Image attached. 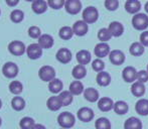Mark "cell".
Wrapping results in <instances>:
<instances>
[{
  "label": "cell",
  "instance_id": "obj_6",
  "mask_svg": "<svg viewBox=\"0 0 148 129\" xmlns=\"http://www.w3.org/2000/svg\"><path fill=\"white\" fill-rule=\"evenodd\" d=\"M137 74L138 72L134 67L128 66L123 70L122 78L126 83H135L137 81Z\"/></svg>",
  "mask_w": 148,
  "mask_h": 129
},
{
  "label": "cell",
  "instance_id": "obj_47",
  "mask_svg": "<svg viewBox=\"0 0 148 129\" xmlns=\"http://www.w3.org/2000/svg\"><path fill=\"white\" fill-rule=\"evenodd\" d=\"M32 129H45V126L42 125V124H36L35 123V125L33 126Z\"/></svg>",
  "mask_w": 148,
  "mask_h": 129
},
{
  "label": "cell",
  "instance_id": "obj_12",
  "mask_svg": "<svg viewBox=\"0 0 148 129\" xmlns=\"http://www.w3.org/2000/svg\"><path fill=\"white\" fill-rule=\"evenodd\" d=\"M73 30H74L75 34L78 35V36H84V35L87 34L89 30L88 23H86L84 20H78L73 25Z\"/></svg>",
  "mask_w": 148,
  "mask_h": 129
},
{
  "label": "cell",
  "instance_id": "obj_21",
  "mask_svg": "<svg viewBox=\"0 0 148 129\" xmlns=\"http://www.w3.org/2000/svg\"><path fill=\"white\" fill-rule=\"evenodd\" d=\"M146 92V88H145V85L141 82L136 81L135 83H133L132 86H131V93L134 95L135 97H142L143 95Z\"/></svg>",
  "mask_w": 148,
  "mask_h": 129
},
{
  "label": "cell",
  "instance_id": "obj_15",
  "mask_svg": "<svg viewBox=\"0 0 148 129\" xmlns=\"http://www.w3.org/2000/svg\"><path fill=\"white\" fill-rule=\"evenodd\" d=\"M57 60L62 64H68L72 61V53L69 49H66V47H62V49H60L57 53V56H56Z\"/></svg>",
  "mask_w": 148,
  "mask_h": 129
},
{
  "label": "cell",
  "instance_id": "obj_29",
  "mask_svg": "<svg viewBox=\"0 0 148 129\" xmlns=\"http://www.w3.org/2000/svg\"><path fill=\"white\" fill-rule=\"evenodd\" d=\"M72 75L76 80H82L86 77L87 75V69L85 68V66H82V64H78L76 66L72 71Z\"/></svg>",
  "mask_w": 148,
  "mask_h": 129
},
{
  "label": "cell",
  "instance_id": "obj_34",
  "mask_svg": "<svg viewBox=\"0 0 148 129\" xmlns=\"http://www.w3.org/2000/svg\"><path fill=\"white\" fill-rule=\"evenodd\" d=\"M60 37L62 39H64V40H68V39H71L73 37V35L75 34L74 30H73V27H70V26H62L60 30Z\"/></svg>",
  "mask_w": 148,
  "mask_h": 129
},
{
  "label": "cell",
  "instance_id": "obj_4",
  "mask_svg": "<svg viewBox=\"0 0 148 129\" xmlns=\"http://www.w3.org/2000/svg\"><path fill=\"white\" fill-rule=\"evenodd\" d=\"M38 76L43 82H51L56 79V71L51 66H43L39 69Z\"/></svg>",
  "mask_w": 148,
  "mask_h": 129
},
{
  "label": "cell",
  "instance_id": "obj_54",
  "mask_svg": "<svg viewBox=\"0 0 148 129\" xmlns=\"http://www.w3.org/2000/svg\"><path fill=\"white\" fill-rule=\"evenodd\" d=\"M62 129H64V128H62Z\"/></svg>",
  "mask_w": 148,
  "mask_h": 129
},
{
  "label": "cell",
  "instance_id": "obj_45",
  "mask_svg": "<svg viewBox=\"0 0 148 129\" xmlns=\"http://www.w3.org/2000/svg\"><path fill=\"white\" fill-rule=\"evenodd\" d=\"M140 43L144 47H148V32H143L140 34Z\"/></svg>",
  "mask_w": 148,
  "mask_h": 129
},
{
  "label": "cell",
  "instance_id": "obj_9",
  "mask_svg": "<svg viewBox=\"0 0 148 129\" xmlns=\"http://www.w3.org/2000/svg\"><path fill=\"white\" fill-rule=\"evenodd\" d=\"M28 58L31 60H37L42 56V47L38 43H31L26 49Z\"/></svg>",
  "mask_w": 148,
  "mask_h": 129
},
{
  "label": "cell",
  "instance_id": "obj_40",
  "mask_svg": "<svg viewBox=\"0 0 148 129\" xmlns=\"http://www.w3.org/2000/svg\"><path fill=\"white\" fill-rule=\"evenodd\" d=\"M92 68L95 72H103L104 69H105V63L101 59H96L92 62Z\"/></svg>",
  "mask_w": 148,
  "mask_h": 129
},
{
  "label": "cell",
  "instance_id": "obj_38",
  "mask_svg": "<svg viewBox=\"0 0 148 129\" xmlns=\"http://www.w3.org/2000/svg\"><path fill=\"white\" fill-rule=\"evenodd\" d=\"M23 18H24V13L19 9L13 10L11 12V14H10V19L14 23H19V22H21L23 20Z\"/></svg>",
  "mask_w": 148,
  "mask_h": 129
},
{
  "label": "cell",
  "instance_id": "obj_52",
  "mask_svg": "<svg viewBox=\"0 0 148 129\" xmlns=\"http://www.w3.org/2000/svg\"><path fill=\"white\" fill-rule=\"evenodd\" d=\"M147 72H148V64H147Z\"/></svg>",
  "mask_w": 148,
  "mask_h": 129
},
{
  "label": "cell",
  "instance_id": "obj_18",
  "mask_svg": "<svg viewBox=\"0 0 148 129\" xmlns=\"http://www.w3.org/2000/svg\"><path fill=\"white\" fill-rule=\"evenodd\" d=\"M96 81H97V84L101 87H107L111 83V76H110L109 73L107 72H100L98 73L97 77H96Z\"/></svg>",
  "mask_w": 148,
  "mask_h": 129
},
{
  "label": "cell",
  "instance_id": "obj_16",
  "mask_svg": "<svg viewBox=\"0 0 148 129\" xmlns=\"http://www.w3.org/2000/svg\"><path fill=\"white\" fill-rule=\"evenodd\" d=\"M141 9V3L139 0H127L125 3V10L130 14H137Z\"/></svg>",
  "mask_w": 148,
  "mask_h": 129
},
{
  "label": "cell",
  "instance_id": "obj_25",
  "mask_svg": "<svg viewBox=\"0 0 148 129\" xmlns=\"http://www.w3.org/2000/svg\"><path fill=\"white\" fill-rule=\"evenodd\" d=\"M38 45L42 49H51L53 45V37L49 34H41L38 38Z\"/></svg>",
  "mask_w": 148,
  "mask_h": 129
},
{
  "label": "cell",
  "instance_id": "obj_43",
  "mask_svg": "<svg viewBox=\"0 0 148 129\" xmlns=\"http://www.w3.org/2000/svg\"><path fill=\"white\" fill-rule=\"evenodd\" d=\"M28 35L32 38H39L41 35L40 28L37 27V26H30L29 30H28Z\"/></svg>",
  "mask_w": 148,
  "mask_h": 129
},
{
  "label": "cell",
  "instance_id": "obj_2",
  "mask_svg": "<svg viewBox=\"0 0 148 129\" xmlns=\"http://www.w3.org/2000/svg\"><path fill=\"white\" fill-rule=\"evenodd\" d=\"M132 25L136 30H145L148 27V16L145 13H137L132 17Z\"/></svg>",
  "mask_w": 148,
  "mask_h": 129
},
{
  "label": "cell",
  "instance_id": "obj_41",
  "mask_svg": "<svg viewBox=\"0 0 148 129\" xmlns=\"http://www.w3.org/2000/svg\"><path fill=\"white\" fill-rule=\"evenodd\" d=\"M47 4L53 9H60L66 4V0H47Z\"/></svg>",
  "mask_w": 148,
  "mask_h": 129
},
{
  "label": "cell",
  "instance_id": "obj_3",
  "mask_svg": "<svg viewBox=\"0 0 148 129\" xmlns=\"http://www.w3.org/2000/svg\"><path fill=\"white\" fill-rule=\"evenodd\" d=\"M98 18H99V11L94 6H88L83 11V20L86 23L88 24L95 23L98 20Z\"/></svg>",
  "mask_w": 148,
  "mask_h": 129
},
{
  "label": "cell",
  "instance_id": "obj_37",
  "mask_svg": "<svg viewBox=\"0 0 148 129\" xmlns=\"http://www.w3.org/2000/svg\"><path fill=\"white\" fill-rule=\"evenodd\" d=\"M9 91L14 95H19L23 91V86L19 81H12L9 84Z\"/></svg>",
  "mask_w": 148,
  "mask_h": 129
},
{
  "label": "cell",
  "instance_id": "obj_11",
  "mask_svg": "<svg viewBox=\"0 0 148 129\" xmlns=\"http://www.w3.org/2000/svg\"><path fill=\"white\" fill-rule=\"evenodd\" d=\"M94 53H95L96 57H98V59H103V58L109 56L111 51H110V47L107 43H100L96 45Z\"/></svg>",
  "mask_w": 148,
  "mask_h": 129
},
{
  "label": "cell",
  "instance_id": "obj_14",
  "mask_svg": "<svg viewBox=\"0 0 148 129\" xmlns=\"http://www.w3.org/2000/svg\"><path fill=\"white\" fill-rule=\"evenodd\" d=\"M114 102L111 98L109 97H103L100 98L98 101V108L102 112H109L114 108Z\"/></svg>",
  "mask_w": 148,
  "mask_h": 129
},
{
  "label": "cell",
  "instance_id": "obj_23",
  "mask_svg": "<svg viewBox=\"0 0 148 129\" xmlns=\"http://www.w3.org/2000/svg\"><path fill=\"white\" fill-rule=\"evenodd\" d=\"M108 28H109L110 32L112 33V35L115 37L121 36V35L123 34V32H124V26H123V24L119 21L111 22Z\"/></svg>",
  "mask_w": 148,
  "mask_h": 129
},
{
  "label": "cell",
  "instance_id": "obj_22",
  "mask_svg": "<svg viewBox=\"0 0 148 129\" xmlns=\"http://www.w3.org/2000/svg\"><path fill=\"white\" fill-rule=\"evenodd\" d=\"M77 61H78L79 64H82V66H85V64H88L90 62H91V53L89 51H86V49H82V51H78L77 53Z\"/></svg>",
  "mask_w": 148,
  "mask_h": 129
},
{
  "label": "cell",
  "instance_id": "obj_32",
  "mask_svg": "<svg viewBox=\"0 0 148 129\" xmlns=\"http://www.w3.org/2000/svg\"><path fill=\"white\" fill-rule=\"evenodd\" d=\"M59 98L62 106H69L70 104H72L73 100H74V95L70 91H62L60 93Z\"/></svg>",
  "mask_w": 148,
  "mask_h": 129
},
{
  "label": "cell",
  "instance_id": "obj_8",
  "mask_svg": "<svg viewBox=\"0 0 148 129\" xmlns=\"http://www.w3.org/2000/svg\"><path fill=\"white\" fill-rule=\"evenodd\" d=\"M2 73L3 75L8 79H13L17 76L18 74V67L16 64L12 63V62H8L3 66L2 68Z\"/></svg>",
  "mask_w": 148,
  "mask_h": 129
},
{
  "label": "cell",
  "instance_id": "obj_53",
  "mask_svg": "<svg viewBox=\"0 0 148 129\" xmlns=\"http://www.w3.org/2000/svg\"><path fill=\"white\" fill-rule=\"evenodd\" d=\"M0 14H1V10H0Z\"/></svg>",
  "mask_w": 148,
  "mask_h": 129
},
{
  "label": "cell",
  "instance_id": "obj_1",
  "mask_svg": "<svg viewBox=\"0 0 148 129\" xmlns=\"http://www.w3.org/2000/svg\"><path fill=\"white\" fill-rule=\"evenodd\" d=\"M58 122L60 126L64 129H70L76 123V118L70 112H62L58 117Z\"/></svg>",
  "mask_w": 148,
  "mask_h": 129
},
{
  "label": "cell",
  "instance_id": "obj_17",
  "mask_svg": "<svg viewBox=\"0 0 148 129\" xmlns=\"http://www.w3.org/2000/svg\"><path fill=\"white\" fill-rule=\"evenodd\" d=\"M135 110L141 116L148 115V99L141 98L135 104Z\"/></svg>",
  "mask_w": 148,
  "mask_h": 129
},
{
  "label": "cell",
  "instance_id": "obj_39",
  "mask_svg": "<svg viewBox=\"0 0 148 129\" xmlns=\"http://www.w3.org/2000/svg\"><path fill=\"white\" fill-rule=\"evenodd\" d=\"M34 125H35L34 120L30 117H23L19 122V126L21 129H32Z\"/></svg>",
  "mask_w": 148,
  "mask_h": 129
},
{
  "label": "cell",
  "instance_id": "obj_31",
  "mask_svg": "<svg viewBox=\"0 0 148 129\" xmlns=\"http://www.w3.org/2000/svg\"><path fill=\"white\" fill-rule=\"evenodd\" d=\"M64 88V84L60 80V79H53V81H51L49 84V89L51 93L53 94H58V93H60Z\"/></svg>",
  "mask_w": 148,
  "mask_h": 129
},
{
  "label": "cell",
  "instance_id": "obj_44",
  "mask_svg": "<svg viewBox=\"0 0 148 129\" xmlns=\"http://www.w3.org/2000/svg\"><path fill=\"white\" fill-rule=\"evenodd\" d=\"M137 81L143 83V84L148 82V72L147 71H145V70L139 71L138 74H137Z\"/></svg>",
  "mask_w": 148,
  "mask_h": 129
},
{
  "label": "cell",
  "instance_id": "obj_46",
  "mask_svg": "<svg viewBox=\"0 0 148 129\" xmlns=\"http://www.w3.org/2000/svg\"><path fill=\"white\" fill-rule=\"evenodd\" d=\"M6 3H7L8 6H10V7H14V6H16L18 4V2H19V0H5Z\"/></svg>",
  "mask_w": 148,
  "mask_h": 129
},
{
  "label": "cell",
  "instance_id": "obj_50",
  "mask_svg": "<svg viewBox=\"0 0 148 129\" xmlns=\"http://www.w3.org/2000/svg\"><path fill=\"white\" fill-rule=\"evenodd\" d=\"M25 1H28V2H30V1H32V2H33V1H34V0H25Z\"/></svg>",
  "mask_w": 148,
  "mask_h": 129
},
{
  "label": "cell",
  "instance_id": "obj_35",
  "mask_svg": "<svg viewBox=\"0 0 148 129\" xmlns=\"http://www.w3.org/2000/svg\"><path fill=\"white\" fill-rule=\"evenodd\" d=\"M96 129H111V122L106 117H100L95 122Z\"/></svg>",
  "mask_w": 148,
  "mask_h": 129
},
{
  "label": "cell",
  "instance_id": "obj_48",
  "mask_svg": "<svg viewBox=\"0 0 148 129\" xmlns=\"http://www.w3.org/2000/svg\"><path fill=\"white\" fill-rule=\"evenodd\" d=\"M144 9H145V11L148 13V1L146 2V4H145V6H144Z\"/></svg>",
  "mask_w": 148,
  "mask_h": 129
},
{
  "label": "cell",
  "instance_id": "obj_49",
  "mask_svg": "<svg viewBox=\"0 0 148 129\" xmlns=\"http://www.w3.org/2000/svg\"><path fill=\"white\" fill-rule=\"evenodd\" d=\"M1 107H2V101L0 100V109H1Z\"/></svg>",
  "mask_w": 148,
  "mask_h": 129
},
{
  "label": "cell",
  "instance_id": "obj_20",
  "mask_svg": "<svg viewBox=\"0 0 148 129\" xmlns=\"http://www.w3.org/2000/svg\"><path fill=\"white\" fill-rule=\"evenodd\" d=\"M47 6H49V4H47L45 0H34V1L32 2L31 8H32L34 13L42 14L47 11Z\"/></svg>",
  "mask_w": 148,
  "mask_h": 129
},
{
  "label": "cell",
  "instance_id": "obj_51",
  "mask_svg": "<svg viewBox=\"0 0 148 129\" xmlns=\"http://www.w3.org/2000/svg\"><path fill=\"white\" fill-rule=\"evenodd\" d=\"M0 126H1V118H0Z\"/></svg>",
  "mask_w": 148,
  "mask_h": 129
},
{
  "label": "cell",
  "instance_id": "obj_26",
  "mask_svg": "<svg viewBox=\"0 0 148 129\" xmlns=\"http://www.w3.org/2000/svg\"><path fill=\"white\" fill-rule=\"evenodd\" d=\"M144 45H142V43H140V41H135V43H133L132 45H130V49H129V51H130V54L132 56H134V57H139V56H142L143 54H144Z\"/></svg>",
  "mask_w": 148,
  "mask_h": 129
},
{
  "label": "cell",
  "instance_id": "obj_28",
  "mask_svg": "<svg viewBox=\"0 0 148 129\" xmlns=\"http://www.w3.org/2000/svg\"><path fill=\"white\" fill-rule=\"evenodd\" d=\"M70 91L74 96H78V95H81L83 92L85 91L84 89V85L81 81H74V82L71 83L70 85Z\"/></svg>",
  "mask_w": 148,
  "mask_h": 129
},
{
  "label": "cell",
  "instance_id": "obj_27",
  "mask_svg": "<svg viewBox=\"0 0 148 129\" xmlns=\"http://www.w3.org/2000/svg\"><path fill=\"white\" fill-rule=\"evenodd\" d=\"M47 106L51 111H58L62 108V103H60V100L59 96H53L49 97V100L47 102Z\"/></svg>",
  "mask_w": 148,
  "mask_h": 129
},
{
  "label": "cell",
  "instance_id": "obj_24",
  "mask_svg": "<svg viewBox=\"0 0 148 129\" xmlns=\"http://www.w3.org/2000/svg\"><path fill=\"white\" fill-rule=\"evenodd\" d=\"M84 97L87 101L95 103V102L99 101V92L95 88H87L84 91Z\"/></svg>",
  "mask_w": 148,
  "mask_h": 129
},
{
  "label": "cell",
  "instance_id": "obj_30",
  "mask_svg": "<svg viewBox=\"0 0 148 129\" xmlns=\"http://www.w3.org/2000/svg\"><path fill=\"white\" fill-rule=\"evenodd\" d=\"M113 110L115 111L116 114H118V115H125V114L128 112L129 106L125 101H117V102H115V104H114Z\"/></svg>",
  "mask_w": 148,
  "mask_h": 129
},
{
  "label": "cell",
  "instance_id": "obj_19",
  "mask_svg": "<svg viewBox=\"0 0 148 129\" xmlns=\"http://www.w3.org/2000/svg\"><path fill=\"white\" fill-rule=\"evenodd\" d=\"M124 129H142V122L137 117H129L124 122Z\"/></svg>",
  "mask_w": 148,
  "mask_h": 129
},
{
  "label": "cell",
  "instance_id": "obj_33",
  "mask_svg": "<svg viewBox=\"0 0 148 129\" xmlns=\"http://www.w3.org/2000/svg\"><path fill=\"white\" fill-rule=\"evenodd\" d=\"M11 106L15 111H21L25 107V101L21 97L16 96L11 100Z\"/></svg>",
  "mask_w": 148,
  "mask_h": 129
},
{
  "label": "cell",
  "instance_id": "obj_42",
  "mask_svg": "<svg viewBox=\"0 0 148 129\" xmlns=\"http://www.w3.org/2000/svg\"><path fill=\"white\" fill-rule=\"evenodd\" d=\"M104 5L110 11H115L119 7V1L118 0H105Z\"/></svg>",
  "mask_w": 148,
  "mask_h": 129
},
{
  "label": "cell",
  "instance_id": "obj_10",
  "mask_svg": "<svg viewBox=\"0 0 148 129\" xmlns=\"http://www.w3.org/2000/svg\"><path fill=\"white\" fill-rule=\"evenodd\" d=\"M77 116L78 118L83 122H90L94 119V111L89 107H82L79 109V111L77 112Z\"/></svg>",
  "mask_w": 148,
  "mask_h": 129
},
{
  "label": "cell",
  "instance_id": "obj_7",
  "mask_svg": "<svg viewBox=\"0 0 148 129\" xmlns=\"http://www.w3.org/2000/svg\"><path fill=\"white\" fill-rule=\"evenodd\" d=\"M25 45L23 43L19 40H14L8 45V51H10V54H12L13 56H22L25 53Z\"/></svg>",
  "mask_w": 148,
  "mask_h": 129
},
{
  "label": "cell",
  "instance_id": "obj_5",
  "mask_svg": "<svg viewBox=\"0 0 148 129\" xmlns=\"http://www.w3.org/2000/svg\"><path fill=\"white\" fill-rule=\"evenodd\" d=\"M64 8L68 13L76 15L82 10V2L80 0H66Z\"/></svg>",
  "mask_w": 148,
  "mask_h": 129
},
{
  "label": "cell",
  "instance_id": "obj_13",
  "mask_svg": "<svg viewBox=\"0 0 148 129\" xmlns=\"http://www.w3.org/2000/svg\"><path fill=\"white\" fill-rule=\"evenodd\" d=\"M109 60L115 66H120L125 62V55L120 49H114V51H112L110 53Z\"/></svg>",
  "mask_w": 148,
  "mask_h": 129
},
{
  "label": "cell",
  "instance_id": "obj_36",
  "mask_svg": "<svg viewBox=\"0 0 148 129\" xmlns=\"http://www.w3.org/2000/svg\"><path fill=\"white\" fill-rule=\"evenodd\" d=\"M112 33L110 32L109 28H101V30L98 32V38L101 40V43H107L108 40L112 38Z\"/></svg>",
  "mask_w": 148,
  "mask_h": 129
}]
</instances>
